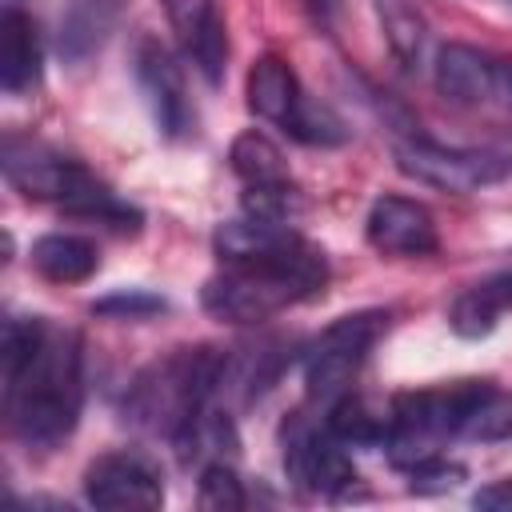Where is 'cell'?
<instances>
[{"instance_id":"obj_9","label":"cell","mask_w":512,"mask_h":512,"mask_svg":"<svg viewBox=\"0 0 512 512\" xmlns=\"http://www.w3.org/2000/svg\"><path fill=\"white\" fill-rule=\"evenodd\" d=\"M136 72H140V84L148 92V104H152L160 132L164 136H188L192 132V100H188L184 72L176 64V56L164 44L144 40L136 52Z\"/></svg>"},{"instance_id":"obj_16","label":"cell","mask_w":512,"mask_h":512,"mask_svg":"<svg viewBox=\"0 0 512 512\" xmlns=\"http://www.w3.org/2000/svg\"><path fill=\"white\" fill-rule=\"evenodd\" d=\"M96 264H100V252L88 236L48 232L32 244V268L52 284H80L96 272Z\"/></svg>"},{"instance_id":"obj_31","label":"cell","mask_w":512,"mask_h":512,"mask_svg":"<svg viewBox=\"0 0 512 512\" xmlns=\"http://www.w3.org/2000/svg\"><path fill=\"white\" fill-rule=\"evenodd\" d=\"M496 96L512 108V60H500V80H496Z\"/></svg>"},{"instance_id":"obj_13","label":"cell","mask_w":512,"mask_h":512,"mask_svg":"<svg viewBox=\"0 0 512 512\" xmlns=\"http://www.w3.org/2000/svg\"><path fill=\"white\" fill-rule=\"evenodd\" d=\"M40 80V36L28 12H20L16 4L4 8L0 16V84L4 92L20 96L28 88H36Z\"/></svg>"},{"instance_id":"obj_29","label":"cell","mask_w":512,"mask_h":512,"mask_svg":"<svg viewBox=\"0 0 512 512\" xmlns=\"http://www.w3.org/2000/svg\"><path fill=\"white\" fill-rule=\"evenodd\" d=\"M472 504L484 508V512H512V476L508 480H492L488 488H480L472 496Z\"/></svg>"},{"instance_id":"obj_23","label":"cell","mask_w":512,"mask_h":512,"mask_svg":"<svg viewBox=\"0 0 512 512\" xmlns=\"http://www.w3.org/2000/svg\"><path fill=\"white\" fill-rule=\"evenodd\" d=\"M196 500H200V508H204V512H240V508L248 504L240 476H236L224 460H212V464H204V468H200Z\"/></svg>"},{"instance_id":"obj_21","label":"cell","mask_w":512,"mask_h":512,"mask_svg":"<svg viewBox=\"0 0 512 512\" xmlns=\"http://www.w3.org/2000/svg\"><path fill=\"white\" fill-rule=\"evenodd\" d=\"M496 320H500V308H496V300H492V292H488L484 284L464 288V292L452 300V312H448L452 332L464 336V340L488 336V332L496 328Z\"/></svg>"},{"instance_id":"obj_32","label":"cell","mask_w":512,"mask_h":512,"mask_svg":"<svg viewBox=\"0 0 512 512\" xmlns=\"http://www.w3.org/2000/svg\"><path fill=\"white\" fill-rule=\"evenodd\" d=\"M304 4L312 8V16H328V4H332V0H304Z\"/></svg>"},{"instance_id":"obj_24","label":"cell","mask_w":512,"mask_h":512,"mask_svg":"<svg viewBox=\"0 0 512 512\" xmlns=\"http://www.w3.org/2000/svg\"><path fill=\"white\" fill-rule=\"evenodd\" d=\"M184 52H188L192 64L200 68V76H204L208 84H216L220 72H224V60H228V32H224V20H220V16H208V24L188 40Z\"/></svg>"},{"instance_id":"obj_1","label":"cell","mask_w":512,"mask_h":512,"mask_svg":"<svg viewBox=\"0 0 512 512\" xmlns=\"http://www.w3.org/2000/svg\"><path fill=\"white\" fill-rule=\"evenodd\" d=\"M80 404H84L80 336L72 328L44 324L32 356L12 376H4L8 424L24 444L52 448L76 428Z\"/></svg>"},{"instance_id":"obj_26","label":"cell","mask_w":512,"mask_h":512,"mask_svg":"<svg viewBox=\"0 0 512 512\" xmlns=\"http://www.w3.org/2000/svg\"><path fill=\"white\" fill-rule=\"evenodd\" d=\"M168 304L144 288H128V292H112V296H100L92 304V316H112V320H148L156 312H164Z\"/></svg>"},{"instance_id":"obj_19","label":"cell","mask_w":512,"mask_h":512,"mask_svg":"<svg viewBox=\"0 0 512 512\" xmlns=\"http://www.w3.org/2000/svg\"><path fill=\"white\" fill-rule=\"evenodd\" d=\"M328 428L336 432V440H344L348 448H376L388 440V412L372 408L364 396H340L332 400L328 412Z\"/></svg>"},{"instance_id":"obj_27","label":"cell","mask_w":512,"mask_h":512,"mask_svg":"<svg viewBox=\"0 0 512 512\" xmlns=\"http://www.w3.org/2000/svg\"><path fill=\"white\" fill-rule=\"evenodd\" d=\"M408 480H412V492H448L464 480V468L444 460L440 452H432V456L408 464Z\"/></svg>"},{"instance_id":"obj_5","label":"cell","mask_w":512,"mask_h":512,"mask_svg":"<svg viewBox=\"0 0 512 512\" xmlns=\"http://www.w3.org/2000/svg\"><path fill=\"white\" fill-rule=\"evenodd\" d=\"M392 156L408 180L440 188V192H476V188H488L512 176V156L476 152V148H444L424 136L396 140Z\"/></svg>"},{"instance_id":"obj_12","label":"cell","mask_w":512,"mask_h":512,"mask_svg":"<svg viewBox=\"0 0 512 512\" xmlns=\"http://www.w3.org/2000/svg\"><path fill=\"white\" fill-rule=\"evenodd\" d=\"M500 60L468 44H444L436 56V92L452 104H488L496 100Z\"/></svg>"},{"instance_id":"obj_15","label":"cell","mask_w":512,"mask_h":512,"mask_svg":"<svg viewBox=\"0 0 512 512\" xmlns=\"http://www.w3.org/2000/svg\"><path fill=\"white\" fill-rule=\"evenodd\" d=\"M128 0H68L60 12V52L64 60H84L92 56L108 32L116 28L120 12Z\"/></svg>"},{"instance_id":"obj_11","label":"cell","mask_w":512,"mask_h":512,"mask_svg":"<svg viewBox=\"0 0 512 512\" xmlns=\"http://www.w3.org/2000/svg\"><path fill=\"white\" fill-rule=\"evenodd\" d=\"M452 436L476 444L512 440V392L488 380L452 384Z\"/></svg>"},{"instance_id":"obj_2","label":"cell","mask_w":512,"mask_h":512,"mask_svg":"<svg viewBox=\"0 0 512 512\" xmlns=\"http://www.w3.org/2000/svg\"><path fill=\"white\" fill-rule=\"evenodd\" d=\"M328 284V260L320 248H312L304 236L292 244L248 256V260H228L200 292V304L208 316L224 324H256L268 320L300 300H312Z\"/></svg>"},{"instance_id":"obj_14","label":"cell","mask_w":512,"mask_h":512,"mask_svg":"<svg viewBox=\"0 0 512 512\" xmlns=\"http://www.w3.org/2000/svg\"><path fill=\"white\" fill-rule=\"evenodd\" d=\"M244 96H248V108H252L260 120H272V124H280V128L292 120V112H296L300 100H304L296 72H292L288 60H280V56H260V60L248 68Z\"/></svg>"},{"instance_id":"obj_18","label":"cell","mask_w":512,"mask_h":512,"mask_svg":"<svg viewBox=\"0 0 512 512\" xmlns=\"http://www.w3.org/2000/svg\"><path fill=\"white\" fill-rule=\"evenodd\" d=\"M372 8H376L380 32H384L392 56L404 68H416L424 60V48H428V24H424V16L408 0H372Z\"/></svg>"},{"instance_id":"obj_6","label":"cell","mask_w":512,"mask_h":512,"mask_svg":"<svg viewBox=\"0 0 512 512\" xmlns=\"http://www.w3.org/2000/svg\"><path fill=\"white\" fill-rule=\"evenodd\" d=\"M384 320H388L384 312H352L320 332V340L304 356V388L312 400L332 404L348 392V384H352L356 368L364 364V352L380 336Z\"/></svg>"},{"instance_id":"obj_30","label":"cell","mask_w":512,"mask_h":512,"mask_svg":"<svg viewBox=\"0 0 512 512\" xmlns=\"http://www.w3.org/2000/svg\"><path fill=\"white\" fill-rule=\"evenodd\" d=\"M484 288L492 292V300H496V308H500V312H508V308H512V272H500V276L484 280Z\"/></svg>"},{"instance_id":"obj_25","label":"cell","mask_w":512,"mask_h":512,"mask_svg":"<svg viewBox=\"0 0 512 512\" xmlns=\"http://www.w3.org/2000/svg\"><path fill=\"white\" fill-rule=\"evenodd\" d=\"M288 136L304 140V144H340L344 140V124L324 108V104H312L308 96L300 100V108L292 112V120L284 124Z\"/></svg>"},{"instance_id":"obj_7","label":"cell","mask_w":512,"mask_h":512,"mask_svg":"<svg viewBox=\"0 0 512 512\" xmlns=\"http://www.w3.org/2000/svg\"><path fill=\"white\" fill-rule=\"evenodd\" d=\"M344 448L348 444L336 440L328 420L308 424L304 416H292L284 428V468L300 488L316 496H340L356 480V468Z\"/></svg>"},{"instance_id":"obj_20","label":"cell","mask_w":512,"mask_h":512,"mask_svg":"<svg viewBox=\"0 0 512 512\" xmlns=\"http://www.w3.org/2000/svg\"><path fill=\"white\" fill-rule=\"evenodd\" d=\"M228 164L232 172L248 184H280L288 180V164H284V152L264 136V132H240L228 148Z\"/></svg>"},{"instance_id":"obj_28","label":"cell","mask_w":512,"mask_h":512,"mask_svg":"<svg viewBox=\"0 0 512 512\" xmlns=\"http://www.w3.org/2000/svg\"><path fill=\"white\" fill-rule=\"evenodd\" d=\"M164 12H168L172 32L180 36V44L188 48V40L208 24V16H216V4L212 0H164Z\"/></svg>"},{"instance_id":"obj_3","label":"cell","mask_w":512,"mask_h":512,"mask_svg":"<svg viewBox=\"0 0 512 512\" xmlns=\"http://www.w3.org/2000/svg\"><path fill=\"white\" fill-rule=\"evenodd\" d=\"M224 360L228 352L200 344V348H176L164 360L148 364L128 388V400H124L128 420L144 432L180 440L200 420V412L216 400Z\"/></svg>"},{"instance_id":"obj_22","label":"cell","mask_w":512,"mask_h":512,"mask_svg":"<svg viewBox=\"0 0 512 512\" xmlns=\"http://www.w3.org/2000/svg\"><path fill=\"white\" fill-rule=\"evenodd\" d=\"M240 208L256 220H272V224H292L304 208L300 192L292 188V180H280V184H248L244 196H240Z\"/></svg>"},{"instance_id":"obj_17","label":"cell","mask_w":512,"mask_h":512,"mask_svg":"<svg viewBox=\"0 0 512 512\" xmlns=\"http://www.w3.org/2000/svg\"><path fill=\"white\" fill-rule=\"evenodd\" d=\"M296 232L288 224H272V220H256V216H240V220H224L212 236L216 244V256L228 264V260H248V256H264V252H276L284 244H292Z\"/></svg>"},{"instance_id":"obj_8","label":"cell","mask_w":512,"mask_h":512,"mask_svg":"<svg viewBox=\"0 0 512 512\" xmlns=\"http://www.w3.org/2000/svg\"><path fill=\"white\" fill-rule=\"evenodd\" d=\"M84 496L108 512H148L164 504L160 472L136 452H108L96 456L84 472Z\"/></svg>"},{"instance_id":"obj_10","label":"cell","mask_w":512,"mask_h":512,"mask_svg":"<svg viewBox=\"0 0 512 512\" xmlns=\"http://www.w3.org/2000/svg\"><path fill=\"white\" fill-rule=\"evenodd\" d=\"M368 244L388 256H428L436 252V220L424 204L408 196H380L364 220Z\"/></svg>"},{"instance_id":"obj_4","label":"cell","mask_w":512,"mask_h":512,"mask_svg":"<svg viewBox=\"0 0 512 512\" xmlns=\"http://www.w3.org/2000/svg\"><path fill=\"white\" fill-rule=\"evenodd\" d=\"M4 176L24 196L52 200V204H60L72 216L108 224L116 232H136L140 228V212L132 204L116 200V192H108L84 164H76L68 156H56L48 148L8 140L4 144Z\"/></svg>"}]
</instances>
